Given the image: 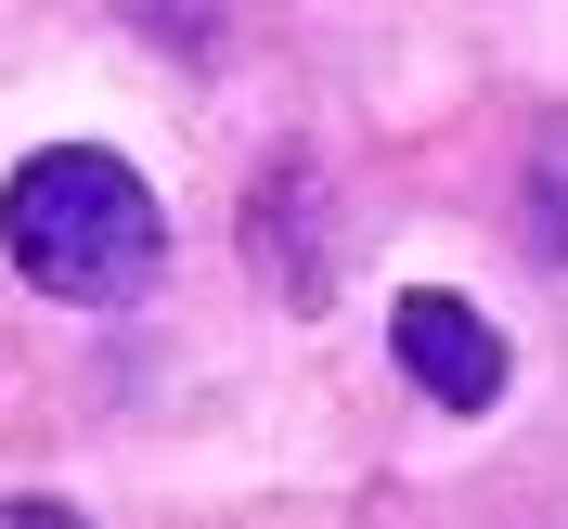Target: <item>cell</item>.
I'll use <instances>...</instances> for the list:
<instances>
[{
	"instance_id": "1",
	"label": "cell",
	"mask_w": 568,
	"mask_h": 529,
	"mask_svg": "<svg viewBox=\"0 0 568 529\" xmlns=\"http://www.w3.org/2000/svg\"><path fill=\"white\" fill-rule=\"evenodd\" d=\"M0 246H13V272H27L39 297L116 311V297L155 284L169 220H155V194H142L130 155H104V142H52V155H27L13 194H0Z\"/></svg>"
},
{
	"instance_id": "3",
	"label": "cell",
	"mask_w": 568,
	"mask_h": 529,
	"mask_svg": "<svg viewBox=\"0 0 568 529\" xmlns=\"http://www.w3.org/2000/svg\"><path fill=\"white\" fill-rule=\"evenodd\" d=\"M0 529H91V517H65V503H0Z\"/></svg>"
},
{
	"instance_id": "2",
	"label": "cell",
	"mask_w": 568,
	"mask_h": 529,
	"mask_svg": "<svg viewBox=\"0 0 568 529\" xmlns=\"http://www.w3.org/2000/svg\"><path fill=\"white\" fill-rule=\"evenodd\" d=\"M388 349H400V375H414L439 414H491L504 375H517V362H504V336L465 311V297H439V284H414V297L388 311Z\"/></svg>"
}]
</instances>
